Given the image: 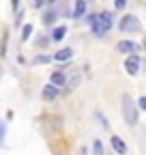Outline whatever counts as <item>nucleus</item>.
Wrapping results in <instances>:
<instances>
[{
	"label": "nucleus",
	"instance_id": "1",
	"mask_svg": "<svg viewBox=\"0 0 146 155\" xmlns=\"http://www.w3.org/2000/svg\"><path fill=\"white\" fill-rule=\"evenodd\" d=\"M88 19H90V28H93V32L97 37H103L112 28V13H107V11H103L99 15H90Z\"/></svg>",
	"mask_w": 146,
	"mask_h": 155
},
{
	"label": "nucleus",
	"instance_id": "2",
	"mask_svg": "<svg viewBox=\"0 0 146 155\" xmlns=\"http://www.w3.org/2000/svg\"><path fill=\"white\" fill-rule=\"evenodd\" d=\"M122 116L127 125H138L140 116H138V106L131 101L129 95H122Z\"/></svg>",
	"mask_w": 146,
	"mask_h": 155
},
{
	"label": "nucleus",
	"instance_id": "3",
	"mask_svg": "<svg viewBox=\"0 0 146 155\" xmlns=\"http://www.w3.org/2000/svg\"><path fill=\"white\" fill-rule=\"evenodd\" d=\"M120 30L122 32H140L142 30V24L135 15H125L120 19Z\"/></svg>",
	"mask_w": 146,
	"mask_h": 155
},
{
	"label": "nucleus",
	"instance_id": "4",
	"mask_svg": "<svg viewBox=\"0 0 146 155\" xmlns=\"http://www.w3.org/2000/svg\"><path fill=\"white\" fill-rule=\"evenodd\" d=\"M116 52H120V54H138L140 52V45L135 43V41H118L116 43Z\"/></svg>",
	"mask_w": 146,
	"mask_h": 155
},
{
	"label": "nucleus",
	"instance_id": "5",
	"mask_svg": "<svg viewBox=\"0 0 146 155\" xmlns=\"http://www.w3.org/2000/svg\"><path fill=\"white\" fill-rule=\"evenodd\" d=\"M80 82H82V73H80V69H75L67 80H65V91L67 93H71V91H75L78 86H80Z\"/></svg>",
	"mask_w": 146,
	"mask_h": 155
},
{
	"label": "nucleus",
	"instance_id": "6",
	"mask_svg": "<svg viewBox=\"0 0 146 155\" xmlns=\"http://www.w3.org/2000/svg\"><path fill=\"white\" fill-rule=\"evenodd\" d=\"M125 71L129 73V75H135L140 71V58L138 54H129L127 56V61H125Z\"/></svg>",
	"mask_w": 146,
	"mask_h": 155
},
{
	"label": "nucleus",
	"instance_id": "7",
	"mask_svg": "<svg viewBox=\"0 0 146 155\" xmlns=\"http://www.w3.org/2000/svg\"><path fill=\"white\" fill-rule=\"evenodd\" d=\"M41 97H43L45 101H54V99L58 97V86H54L52 82H49V84H45V86H43V91H41Z\"/></svg>",
	"mask_w": 146,
	"mask_h": 155
},
{
	"label": "nucleus",
	"instance_id": "8",
	"mask_svg": "<svg viewBox=\"0 0 146 155\" xmlns=\"http://www.w3.org/2000/svg\"><path fill=\"white\" fill-rule=\"evenodd\" d=\"M110 144H112V149L118 155H125L127 153V144H125V140L120 138V136H112V138H110Z\"/></svg>",
	"mask_w": 146,
	"mask_h": 155
},
{
	"label": "nucleus",
	"instance_id": "9",
	"mask_svg": "<svg viewBox=\"0 0 146 155\" xmlns=\"http://www.w3.org/2000/svg\"><path fill=\"white\" fill-rule=\"evenodd\" d=\"M84 13H86V0H75V5H73V17L80 19Z\"/></svg>",
	"mask_w": 146,
	"mask_h": 155
},
{
	"label": "nucleus",
	"instance_id": "10",
	"mask_svg": "<svg viewBox=\"0 0 146 155\" xmlns=\"http://www.w3.org/2000/svg\"><path fill=\"white\" fill-rule=\"evenodd\" d=\"M49 80H52V84H54V86H65V80H67V75H65L62 71H54Z\"/></svg>",
	"mask_w": 146,
	"mask_h": 155
},
{
	"label": "nucleus",
	"instance_id": "11",
	"mask_svg": "<svg viewBox=\"0 0 146 155\" xmlns=\"http://www.w3.org/2000/svg\"><path fill=\"white\" fill-rule=\"evenodd\" d=\"M71 56H73V50H71V48H65V50H60V52H56V54H54V58H56L58 63H62V61H69Z\"/></svg>",
	"mask_w": 146,
	"mask_h": 155
},
{
	"label": "nucleus",
	"instance_id": "12",
	"mask_svg": "<svg viewBox=\"0 0 146 155\" xmlns=\"http://www.w3.org/2000/svg\"><path fill=\"white\" fill-rule=\"evenodd\" d=\"M65 35H67V26H58V28H54V32H52V41H62Z\"/></svg>",
	"mask_w": 146,
	"mask_h": 155
},
{
	"label": "nucleus",
	"instance_id": "13",
	"mask_svg": "<svg viewBox=\"0 0 146 155\" xmlns=\"http://www.w3.org/2000/svg\"><path fill=\"white\" fill-rule=\"evenodd\" d=\"M49 61H52V58H49L47 54H39V56H36V58H34V65H43V63L47 65Z\"/></svg>",
	"mask_w": 146,
	"mask_h": 155
},
{
	"label": "nucleus",
	"instance_id": "14",
	"mask_svg": "<svg viewBox=\"0 0 146 155\" xmlns=\"http://www.w3.org/2000/svg\"><path fill=\"white\" fill-rule=\"evenodd\" d=\"M32 35V26L30 24H26L24 28H22V41H28V37Z\"/></svg>",
	"mask_w": 146,
	"mask_h": 155
},
{
	"label": "nucleus",
	"instance_id": "15",
	"mask_svg": "<svg viewBox=\"0 0 146 155\" xmlns=\"http://www.w3.org/2000/svg\"><path fill=\"white\" fill-rule=\"evenodd\" d=\"M54 19H56V13H45L43 15V24L49 26V24H54Z\"/></svg>",
	"mask_w": 146,
	"mask_h": 155
},
{
	"label": "nucleus",
	"instance_id": "16",
	"mask_svg": "<svg viewBox=\"0 0 146 155\" xmlns=\"http://www.w3.org/2000/svg\"><path fill=\"white\" fill-rule=\"evenodd\" d=\"M93 151H95V155H103V144H101V140H95Z\"/></svg>",
	"mask_w": 146,
	"mask_h": 155
},
{
	"label": "nucleus",
	"instance_id": "17",
	"mask_svg": "<svg viewBox=\"0 0 146 155\" xmlns=\"http://www.w3.org/2000/svg\"><path fill=\"white\" fill-rule=\"evenodd\" d=\"M138 108L140 110H146V97H140V99H138Z\"/></svg>",
	"mask_w": 146,
	"mask_h": 155
},
{
	"label": "nucleus",
	"instance_id": "18",
	"mask_svg": "<svg viewBox=\"0 0 146 155\" xmlns=\"http://www.w3.org/2000/svg\"><path fill=\"white\" fill-rule=\"evenodd\" d=\"M114 7H116V9H125V7H127V0H116Z\"/></svg>",
	"mask_w": 146,
	"mask_h": 155
},
{
	"label": "nucleus",
	"instance_id": "19",
	"mask_svg": "<svg viewBox=\"0 0 146 155\" xmlns=\"http://www.w3.org/2000/svg\"><path fill=\"white\" fill-rule=\"evenodd\" d=\"M2 136H5V125L0 123V140H2Z\"/></svg>",
	"mask_w": 146,
	"mask_h": 155
},
{
	"label": "nucleus",
	"instance_id": "20",
	"mask_svg": "<svg viewBox=\"0 0 146 155\" xmlns=\"http://www.w3.org/2000/svg\"><path fill=\"white\" fill-rule=\"evenodd\" d=\"M11 5H13V9H17L20 7V0H11Z\"/></svg>",
	"mask_w": 146,
	"mask_h": 155
},
{
	"label": "nucleus",
	"instance_id": "21",
	"mask_svg": "<svg viewBox=\"0 0 146 155\" xmlns=\"http://www.w3.org/2000/svg\"><path fill=\"white\" fill-rule=\"evenodd\" d=\"M43 2H45V0H34V7H41Z\"/></svg>",
	"mask_w": 146,
	"mask_h": 155
},
{
	"label": "nucleus",
	"instance_id": "22",
	"mask_svg": "<svg viewBox=\"0 0 146 155\" xmlns=\"http://www.w3.org/2000/svg\"><path fill=\"white\" fill-rule=\"evenodd\" d=\"M45 2H49V5H54V2H56V0H45Z\"/></svg>",
	"mask_w": 146,
	"mask_h": 155
},
{
	"label": "nucleus",
	"instance_id": "23",
	"mask_svg": "<svg viewBox=\"0 0 146 155\" xmlns=\"http://www.w3.org/2000/svg\"><path fill=\"white\" fill-rule=\"evenodd\" d=\"M144 45H146V39H144Z\"/></svg>",
	"mask_w": 146,
	"mask_h": 155
}]
</instances>
